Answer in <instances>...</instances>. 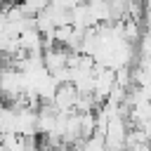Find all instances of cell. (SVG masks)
<instances>
[{"label":"cell","mask_w":151,"mask_h":151,"mask_svg":"<svg viewBox=\"0 0 151 151\" xmlns=\"http://www.w3.org/2000/svg\"><path fill=\"white\" fill-rule=\"evenodd\" d=\"M113 90H116V71L113 68H104V66L97 64V68H94V90H92L97 104L99 106L106 104L109 97L113 94Z\"/></svg>","instance_id":"6da1fadb"},{"label":"cell","mask_w":151,"mask_h":151,"mask_svg":"<svg viewBox=\"0 0 151 151\" xmlns=\"http://www.w3.org/2000/svg\"><path fill=\"white\" fill-rule=\"evenodd\" d=\"M83 151H106V142L101 134H94L90 137L87 142H83Z\"/></svg>","instance_id":"5b68a950"},{"label":"cell","mask_w":151,"mask_h":151,"mask_svg":"<svg viewBox=\"0 0 151 151\" xmlns=\"http://www.w3.org/2000/svg\"><path fill=\"white\" fill-rule=\"evenodd\" d=\"M78 99H80V92L73 87V83H64V85H59L52 104H54V109L59 113H76Z\"/></svg>","instance_id":"7a4b0ae2"},{"label":"cell","mask_w":151,"mask_h":151,"mask_svg":"<svg viewBox=\"0 0 151 151\" xmlns=\"http://www.w3.org/2000/svg\"><path fill=\"white\" fill-rule=\"evenodd\" d=\"M0 151H7V149H5V146H2V144H0Z\"/></svg>","instance_id":"8992f818"},{"label":"cell","mask_w":151,"mask_h":151,"mask_svg":"<svg viewBox=\"0 0 151 151\" xmlns=\"http://www.w3.org/2000/svg\"><path fill=\"white\" fill-rule=\"evenodd\" d=\"M17 134L38 137V109H17Z\"/></svg>","instance_id":"3957f363"},{"label":"cell","mask_w":151,"mask_h":151,"mask_svg":"<svg viewBox=\"0 0 151 151\" xmlns=\"http://www.w3.org/2000/svg\"><path fill=\"white\" fill-rule=\"evenodd\" d=\"M50 2H52V0H21L24 9H26L31 17H38L40 12H45V9L50 7Z\"/></svg>","instance_id":"277c9868"}]
</instances>
